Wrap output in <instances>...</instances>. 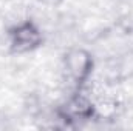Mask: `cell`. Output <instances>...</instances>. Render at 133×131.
Wrapping results in <instances>:
<instances>
[{"mask_svg": "<svg viewBox=\"0 0 133 131\" xmlns=\"http://www.w3.org/2000/svg\"><path fill=\"white\" fill-rule=\"evenodd\" d=\"M64 68L66 71V76L77 85H84L93 71V57L88 51L82 48H74L68 51L64 59Z\"/></svg>", "mask_w": 133, "mask_h": 131, "instance_id": "obj_1", "label": "cell"}, {"mask_svg": "<svg viewBox=\"0 0 133 131\" xmlns=\"http://www.w3.org/2000/svg\"><path fill=\"white\" fill-rule=\"evenodd\" d=\"M11 48L16 53H26L36 49L42 43V33L33 22H22L9 33Z\"/></svg>", "mask_w": 133, "mask_h": 131, "instance_id": "obj_2", "label": "cell"}, {"mask_svg": "<svg viewBox=\"0 0 133 131\" xmlns=\"http://www.w3.org/2000/svg\"><path fill=\"white\" fill-rule=\"evenodd\" d=\"M108 77L113 82H124L133 77V49L125 51L108 63Z\"/></svg>", "mask_w": 133, "mask_h": 131, "instance_id": "obj_3", "label": "cell"}]
</instances>
